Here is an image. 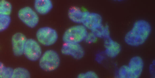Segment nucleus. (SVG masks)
Masks as SVG:
<instances>
[{
    "mask_svg": "<svg viewBox=\"0 0 155 78\" xmlns=\"http://www.w3.org/2000/svg\"><path fill=\"white\" fill-rule=\"evenodd\" d=\"M18 15L22 22L31 28L35 27L39 22V17L37 13L29 6L20 9L18 12Z\"/></svg>",
    "mask_w": 155,
    "mask_h": 78,
    "instance_id": "39448f33",
    "label": "nucleus"
},
{
    "mask_svg": "<svg viewBox=\"0 0 155 78\" xmlns=\"http://www.w3.org/2000/svg\"><path fill=\"white\" fill-rule=\"evenodd\" d=\"M36 37L39 43L44 46H49L56 42L58 36L54 29L49 27H44L37 30Z\"/></svg>",
    "mask_w": 155,
    "mask_h": 78,
    "instance_id": "20e7f679",
    "label": "nucleus"
},
{
    "mask_svg": "<svg viewBox=\"0 0 155 78\" xmlns=\"http://www.w3.org/2000/svg\"><path fill=\"white\" fill-rule=\"evenodd\" d=\"M30 77V74L28 70L25 68L18 67L13 69L12 78H29Z\"/></svg>",
    "mask_w": 155,
    "mask_h": 78,
    "instance_id": "dca6fc26",
    "label": "nucleus"
},
{
    "mask_svg": "<svg viewBox=\"0 0 155 78\" xmlns=\"http://www.w3.org/2000/svg\"><path fill=\"white\" fill-rule=\"evenodd\" d=\"M25 35L20 32L15 34L11 40L12 50L15 56H19L23 55L25 44L27 40Z\"/></svg>",
    "mask_w": 155,
    "mask_h": 78,
    "instance_id": "6e6552de",
    "label": "nucleus"
},
{
    "mask_svg": "<svg viewBox=\"0 0 155 78\" xmlns=\"http://www.w3.org/2000/svg\"><path fill=\"white\" fill-rule=\"evenodd\" d=\"M97 37L92 32L87 33L84 40L85 42L88 43H92L96 41Z\"/></svg>",
    "mask_w": 155,
    "mask_h": 78,
    "instance_id": "412c9836",
    "label": "nucleus"
},
{
    "mask_svg": "<svg viewBox=\"0 0 155 78\" xmlns=\"http://www.w3.org/2000/svg\"><path fill=\"white\" fill-rule=\"evenodd\" d=\"M13 69L9 67H5L3 72L2 78H12Z\"/></svg>",
    "mask_w": 155,
    "mask_h": 78,
    "instance_id": "aec40b11",
    "label": "nucleus"
},
{
    "mask_svg": "<svg viewBox=\"0 0 155 78\" xmlns=\"http://www.w3.org/2000/svg\"><path fill=\"white\" fill-rule=\"evenodd\" d=\"M91 30L97 38H104L110 35L109 26L107 24L105 26L102 23L99 24L94 27Z\"/></svg>",
    "mask_w": 155,
    "mask_h": 78,
    "instance_id": "4468645a",
    "label": "nucleus"
},
{
    "mask_svg": "<svg viewBox=\"0 0 155 78\" xmlns=\"http://www.w3.org/2000/svg\"><path fill=\"white\" fill-rule=\"evenodd\" d=\"M11 20L10 16L0 15V32L5 31L8 28Z\"/></svg>",
    "mask_w": 155,
    "mask_h": 78,
    "instance_id": "f3484780",
    "label": "nucleus"
},
{
    "mask_svg": "<svg viewBox=\"0 0 155 78\" xmlns=\"http://www.w3.org/2000/svg\"><path fill=\"white\" fill-rule=\"evenodd\" d=\"M102 18L99 14L89 12L82 23L87 29L91 30L95 26L102 23Z\"/></svg>",
    "mask_w": 155,
    "mask_h": 78,
    "instance_id": "ddd939ff",
    "label": "nucleus"
},
{
    "mask_svg": "<svg viewBox=\"0 0 155 78\" xmlns=\"http://www.w3.org/2000/svg\"><path fill=\"white\" fill-rule=\"evenodd\" d=\"M144 64L142 58L135 56L130 60L128 65L130 71V78H138L142 72Z\"/></svg>",
    "mask_w": 155,
    "mask_h": 78,
    "instance_id": "9d476101",
    "label": "nucleus"
},
{
    "mask_svg": "<svg viewBox=\"0 0 155 78\" xmlns=\"http://www.w3.org/2000/svg\"><path fill=\"white\" fill-rule=\"evenodd\" d=\"M35 10L41 15L48 14L53 7L52 2L50 0H36L34 3Z\"/></svg>",
    "mask_w": 155,
    "mask_h": 78,
    "instance_id": "f8f14e48",
    "label": "nucleus"
},
{
    "mask_svg": "<svg viewBox=\"0 0 155 78\" xmlns=\"http://www.w3.org/2000/svg\"><path fill=\"white\" fill-rule=\"evenodd\" d=\"M12 9V4L5 0H0V15L10 16Z\"/></svg>",
    "mask_w": 155,
    "mask_h": 78,
    "instance_id": "2eb2a0df",
    "label": "nucleus"
},
{
    "mask_svg": "<svg viewBox=\"0 0 155 78\" xmlns=\"http://www.w3.org/2000/svg\"><path fill=\"white\" fill-rule=\"evenodd\" d=\"M104 46L105 50L104 52L106 56L110 58L116 57L121 50L120 44L114 40L110 35L104 38Z\"/></svg>",
    "mask_w": 155,
    "mask_h": 78,
    "instance_id": "1a4fd4ad",
    "label": "nucleus"
},
{
    "mask_svg": "<svg viewBox=\"0 0 155 78\" xmlns=\"http://www.w3.org/2000/svg\"><path fill=\"white\" fill-rule=\"evenodd\" d=\"M87 11H83L79 8L71 7L68 10V16L73 22L77 23H82L89 13Z\"/></svg>",
    "mask_w": 155,
    "mask_h": 78,
    "instance_id": "9b49d317",
    "label": "nucleus"
},
{
    "mask_svg": "<svg viewBox=\"0 0 155 78\" xmlns=\"http://www.w3.org/2000/svg\"><path fill=\"white\" fill-rule=\"evenodd\" d=\"M151 28L150 23L144 20H139L134 24L132 28L126 34L124 40L128 45L134 46L143 44L149 36Z\"/></svg>",
    "mask_w": 155,
    "mask_h": 78,
    "instance_id": "f257e3e1",
    "label": "nucleus"
},
{
    "mask_svg": "<svg viewBox=\"0 0 155 78\" xmlns=\"http://www.w3.org/2000/svg\"><path fill=\"white\" fill-rule=\"evenodd\" d=\"M42 54L39 43L33 39H27L23 52V55L26 58L31 61H36L39 59Z\"/></svg>",
    "mask_w": 155,
    "mask_h": 78,
    "instance_id": "423d86ee",
    "label": "nucleus"
},
{
    "mask_svg": "<svg viewBox=\"0 0 155 78\" xmlns=\"http://www.w3.org/2000/svg\"><path fill=\"white\" fill-rule=\"evenodd\" d=\"M105 56L104 51L97 53L96 56V61L99 63H101L105 58Z\"/></svg>",
    "mask_w": 155,
    "mask_h": 78,
    "instance_id": "4be33fe9",
    "label": "nucleus"
},
{
    "mask_svg": "<svg viewBox=\"0 0 155 78\" xmlns=\"http://www.w3.org/2000/svg\"><path fill=\"white\" fill-rule=\"evenodd\" d=\"M61 52L64 55L71 56L78 60L82 58L85 54L83 48L79 43H64Z\"/></svg>",
    "mask_w": 155,
    "mask_h": 78,
    "instance_id": "0eeeda50",
    "label": "nucleus"
},
{
    "mask_svg": "<svg viewBox=\"0 0 155 78\" xmlns=\"http://www.w3.org/2000/svg\"><path fill=\"white\" fill-rule=\"evenodd\" d=\"M155 61H152V63L150 65L149 67V71L150 74L155 76Z\"/></svg>",
    "mask_w": 155,
    "mask_h": 78,
    "instance_id": "5701e85b",
    "label": "nucleus"
},
{
    "mask_svg": "<svg viewBox=\"0 0 155 78\" xmlns=\"http://www.w3.org/2000/svg\"><path fill=\"white\" fill-rule=\"evenodd\" d=\"M60 57L55 51L49 50L42 54L39 59L40 68L46 71H52L56 70L59 66Z\"/></svg>",
    "mask_w": 155,
    "mask_h": 78,
    "instance_id": "f03ea898",
    "label": "nucleus"
},
{
    "mask_svg": "<svg viewBox=\"0 0 155 78\" xmlns=\"http://www.w3.org/2000/svg\"><path fill=\"white\" fill-rule=\"evenodd\" d=\"M5 67L4 64L0 62V78H2V74Z\"/></svg>",
    "mask_w": 155,
    "mask_h": 78,
    "instance_id": "b1692460",
    "label": "nucleus"
},
{
    "mask_svg": "<svg viewBox=\"0 0 155 78\" xmlns=\"http://www.w3.org/2000/svg\"><path fill=\"white\" fill-rule=\"evenodd\" d=\"M78 78H97L98 76L94 72L90 71L85 73H81L78 76Z\"/></svg>",
    "mask_w": 155,
    "mask_h": 78,
    "instance_id": "6ab92c4d",
    "label": "nucleus"
},
{
    "mask_svg": "<svg viewBox=\"0 0 155 78\" xmlns=\"http://www.w3.org/2000/svg\"><path fill=\"white\" fill-rule=\"evenodd\" d=\"M87 33V29L83 25L73 26L65 31L62 40L64 43L79 44L84 40Z\"/></svg>",
    "mask_w": 155,
    "mask_h": 78,
    "instance_id": "7ed1b4c3",
    "label": "nucleus"
},
{
    "mask_svg": "<svg viewBox=\"0 0 155 78\" xmlns=\"http://www.w3.org/2000/svg\"><path fill=\"white\" fill-rule=\"evenodd\" d=\"M117 77L120 78H130V71L128 65H123L119 69Z\"/></svg>",
    "mask_w": 155,
    "mask_h": 78,
    "instance_id": "a211bd4d",
    "label": "nucleus"
}]
</instances>
